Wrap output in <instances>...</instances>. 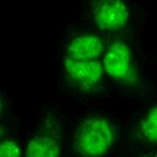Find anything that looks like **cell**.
<instances>
[{
    "instance_id": "3",
    "label": "cell",
    "mask_w": 157,
    "mask_h": 157,
    "mask_svg": "<svg viewBox=\"0 0 157 157\" xmlns=\"http://www.w3.org/2000/svg\"><path fill=\"white\" fill-rule=\"evenodd\" d=\"M93 19L100 30L115 32L123 28L128 20V11L122 0H97Z\"/></svg>"
},
{
    "instance_id": "7",
    "label": "cell",
    "mask_w": 157,
    "mask_h": 157,
    "mask_svg": "<svg viewBox=\"0 0 157 157\" xmlns=\"http://www.w3.org/2000/svg\"><path fill=\"white\" fill-rule=\"evenodd\" d=\"M138 130L140 137L145 143L157 145V106L144 116Z\"/></svg>"
},
{
    "instance_id": "6",
    "label": "cell",
    "mask_w": 157,
    "mask_h": 157,
    "mask_svg": "<svg viewBox=\"0 0 157 157\" xmlns=\"http://www.w3.org/2000/svg\"><path fill=\"white\" fill-rule=\"evenodd\" d=\"M26 157H60L59 144L48 136H33L27 145Z\"/></svg>"
},
{
    "instance_id": "8",
    "label": "cell",
    "mask_w": 157,
    "mask_h": 157,
    "mask_svg": "<svg viewBox=\"0 0 157 157\" xmlns=\"http://www.w3.org/2000/svg\"><path fill=\"white\" fill-rule=\"evenodd\" d=\"M0 157H21V151L14 141L5 140L1 144Z\"/></svg>"
},
{
    "instance_id": "5",
    "label": "cell",
    "mask_w": 157,
    "mask_h": 157,
    "mask_svg": "<svg viewBox=\"0 0 157 157\" xmlns=\"http://www.w3.org/2000/svg\"><path fill=\"white\" fill-rule=\"evenodd\" d=\"M103 48L100 37L94 34H83L76 37L70 44L66 58L94 60L101 54Z\"/></svg>"
},
{
    "instance_id": "9",
    "label": "cell",
    "mask_w": 157,
    "mask_h": 157,
    "mask_svg": "<svg viewBox=\"0 0 157 157\" xmlns=\"http://www.w3.org/2000/svg\"><path fill=\"white\" fill-rule=\"evenodd\" d=\"M150 157H157V155H154V156H150Z\"/></svg>"
},
{
    "instance_id": "4",
    "label": "cell",
    "mask_w": 157,
    "mask_h": 157,
    "mask_svg": "<svg viewBox=\"0 0 157 157\" xmlns=\"http://www.w3.org/2000/svg\"><path fill=\"white\" fill-rule=\"evenodd\" d=\"M103 66L107 74L114 78H126L131 72V52L126 44L116 42L105 54Z\"/></svg>"
},
{
    "instance_id": "1",
    "label": "cell",
    "mask_w": 157,
    "mask_h": 157,
    "mask_svg": "<svg viewBox=\"0 0 157 157\" xmlns=\"http://www.w3.org/2000/svg\"><path fill=\"white\" fill-rule=\"evenodd\" d=\"M113 133L109 122L100 117L83 120L74 134V150L83 157L102 156L112 144Z\"/></svg>"
},
{
    "instance_id": "2",
    "label": "cell",
    "mask_w": 157,
    "mask_h": 157,
    "mask_svg": "<svg viewBox=\"0 0 157 157\" xmlns=\"http://www.w3.org/2000/svg\"><path fill=\"white\" fill-rule=\"evenodd\" d=\"M103 64L94 60L66 58L65 72L70 82L80 90H90L103 76Z\"/></svg>"
}]
</instances>
